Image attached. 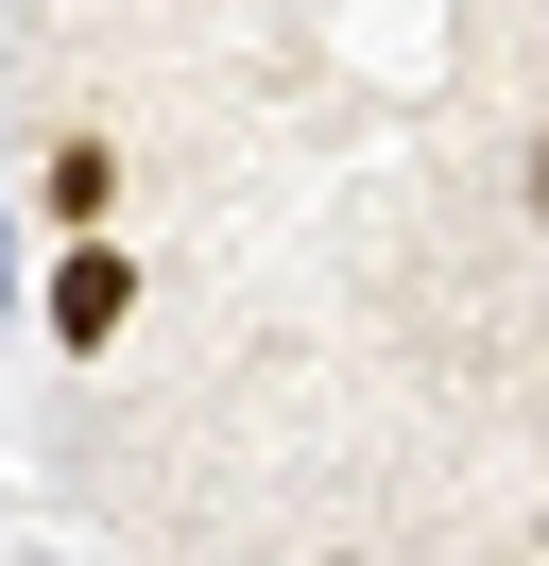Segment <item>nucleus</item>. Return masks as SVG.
Returning <instances> with one entry per match:
<instances>
[{"label": "nucleus", "mask_w": 549, "mask_h": 566, "mask_svg": "<svg viewBox=\"0 0 549 566\" xmlns=\"http://www.w3.org/2000/svg\"><path fill=\"white\" fill-rule=\"evenodd\" d=\"M532 223H549V138H532Z\"/></svg>", "instance_id": "obj_3"}, {"label": "nucleus", "mask_w": 549, "mask_h": 566, "mask_svg": "<svg viewBox=\"0 0 549 566\" xmlns=\"http://www.w3.org/2000/svg\"><path fill=\"white\" fill-rule=\"evenodd\" d=\"M121 310H137V258L103 241V223H69V241H52V360H103Z\"/></svg>", "instance_id": "obj_1"}, {"label": "nucleus", "mask_w": 549, "mask_h": 566, "mask_svg": "<svg viewBox=\"0 0 549 566\" xmlns=\"http://www.w3.org/2000/svg\"><path fill=\"white\" fill-rule=\"evenodd\" d=\"M343 566H361V549H343Z\"/></svg>", "instance_id": "obj_4"}, {"label": "nucleus", "mask_w": 549, "mask_h": 566, "mask_svg": "<svg viewBox=\"0 0 549 566\" xmlns=\"http://www.w3.org/2000/svg\"><path fill=\"white\" fill-rule=\"evenodd\" d=\"M34 189H52V241H69V223L121 207V155H103V138H52V172H34Z\"/></svg>", "instance_id": "obj_2"}]
</instances>
